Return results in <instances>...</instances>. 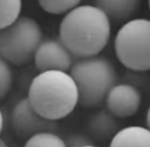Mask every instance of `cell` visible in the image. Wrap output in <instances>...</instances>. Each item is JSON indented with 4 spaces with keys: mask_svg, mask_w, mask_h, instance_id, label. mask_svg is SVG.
<instances>
[{
    "mask_svg": "<svg viewBox=\"0 0 150 147\" xmlns=\"http://www.w3.org/2000/svg\"><path fill=\"white\" fill-rule=\"evenodd\" d=\"M111 21L96 5H77L65 13L59 27V40L72 56H98L108 44Z\"/></svg>",
    "mask_w": 150,
    "mask_h": 147,
    "instance_id": "6da1fadb",
    "label": "cell"
},
{
    "mask_svg": "<svg viewBox=\"0 0 150 147\" xmlns=\"http://www.w3.org/2000/svg\"><path fill=\"white\" fill-rule=\"evenodd\" d=\"M28 100L40 116L50 120L63 119L78 105V91L68 72H39L30 83Z\"/></svg>",
    "mask_w": 150,
    "mask_h": 147,
    "instance_id": "7a4b0ae2",
    "label": "cell"
},
{
    "mask_svg": "<svg viewBox=\"0 0 150 147\" xmlns=\"http://www.w3.org/2000/svg\"><path fill=\"white\" fill-rule=\"evenodd\" d=\"M69 71L77 87L78 104L86 108L100 105L117 78L112 63L97 56L72 64Z\"/></svg>",
    "mask_w": 150,
    "mask_h": 147,
    "instance_id": "3957f363",
    "label": "cell"
},
{
    "mask_svg": "<svg viewBox=\"0 0 150 147\" xmlns=\"http://www.w3.org/2000/svg\"><path fill=\"white\" fill-rule=\"evenodd\" d=\"M118 61L129 70L146 72L150 69V21L131 19L125 22L114 39Z\"/></svg>",
    "mask_w": 150,
    "mask_h": 147,
    "instance_id": "277c9868",
    "label": "cell"
},
{
    "mask_svg": "<svg viewBox=\"0 0 150 147\" xmlns=\"http://www.w3.org/2000/svg\"><path fill=\"white\" fill-rule=\"evenodd\" d=\"M42 40V29L33 18L20 16L13 24L0 29V57L15 66H24L33 60Z\"/></svg>",
    "mask_w": 150,
    "mask_h": 147,
    "instance_id": "5b68a950",
    "label": "cell"
},
{
    "mask_svg": "<svg viewBox=\"0 0 150 147\" xmlns=\"http://www.w3.org/2000/svg\"><path fill=\"white\" fill-rule=\"evenodd\" d=\"M11 124L17 136L25 140L38 133L52 132L57 128V121L40 116L33 109L27 97L20 100L13 107Z\"/></svg>",
    "mask_w": 150,
    "mask_h": 147,
    "instance_id": "8992f818",
    "label": "cell"
},
{
    "mask_svg": "<svg viewBox=\"0 0 150 147\" xmlns=\"http://www.w3.org/2000/svg\"><path fill=\"white\" fill-rule=\"evenodd\" d=\"M33 61L39 72L52 70L68 72L73 64L72 54L59 39L41 40L34 53Z\"/></svg>",
    "mask_w": 150,
    "mask_h": 147,
    "instance_id": "52a82bcc",
    "label": "cell"
},
{
    "mask_svg": "<svg viewBox=\"0 0 150 147\" xmlns=\"http://www.w3.org/2000/svg\"><path fill=\"white\" fill-rule=\"evenodd\" d=\"M107 110L117 118L134 116L142 104V95L133 85H114L105 97Z\"/></svg>",
    "mask_w": 150,
    "mask_h": 147,
    "instance_id": "ba28073f",
    "label": "cell"
},
{
    "mask_svg": "<svg viewBox=\"0 0 150 147\" xmlns=\"http://www.w3.org/2000/svg\"><path fill=\"white\" fill-rule=\"evenodd\" d=\"M141 0H95V5L110 21L127 22L138 11Z\"/></svg>",
    "mask_w": 150,
    "mask_h": 147,
    "instance_id": "9c48e42d",
    "label": "cell"
},
{
    "mask_svg": "<svg viewBox=\"0 0 150 147\" xmlns=\"http://www.w3.org/2000/svg\"><path fill=\"white\" fill-rule=\"evenodd\" d=\"M109 147H150V131L139 126L118 130L111 138Z\"/></svg>",
    "mask_w": 150,
    "mask_h": 147,
    "instance_id": "30bf717a",
    "label": "cell"
},
{
    "mask_svg": "<svg viewBox=\"0 0 150 147\" xmlns=\"http://www.w3.org/2000/svg\"><path fill=\"white\" fill-rule=\"evenodd\" d=\"M116 118L108 110H101L96 113L88 122V130L92 136L98 141L111 139L119 130Z\"/></svg>",
    "mask_w": 150,
    "mask_h": 147,
    "instance_id": "8fae6325",
    "label": "cell"
},
{
    "mask_svg": "<svg viewBox=\"0 0 150 147\" xmlns=\"http://www.w3.org/2000/svg\"><path fill=\"white\" fill-rule=\"evenodd\" d=\"M23 0H0V29L13 24L21 16Z\"/></svg>",
    "mask_w": 150,
    "mask_h": 147,
    "instance_id": "7c38bea8",
    "label": "cell"
},
{
    "mask_svg": "<svg viewBox=\"0 0 150 147\" xmlns=\"http://www.w3.org/2000/svg\"><path fill=\"white\" fill-rule=\"evenodd\" d=\"M24 147H67L65 140L52 132H41L31 136Z\"/></svg>",
    "mask_w": 150,
    "mask_h": 147,
    "instance_id": "4fadbf2b",
    "label": "cell"
},
{
    "mask_svg": "<svg viewBox=\"0 0 150 147\" xmlns=\"http://www.w3.org/2000/svg\"><path fill=\"white\" fill-rule=\"evenodd\" d=\"M42 11L50 15H65L80 4L81 0H37Z\"/></svg>",
    "mask_w": 150,
    "mask_h": 147,
    "instance_id": "5bb4252c",
    "label": "cell"
},
{
    "mask_svg": "<svg viewBox=\"0 0 150 147\" xmlns=\"http://www.w3.org/2000/svg\"><path fill=\"white\" fill-rule=\"evenodd\" d=\"M13 85V72L8 63L0 57V101L9 93Z\"/></svg>",
    "mask_w": 150,
    "mask_h": 147,
    "instance_id": "9a60e30c",
    "label": "cell"
},
{
    "mask_svg": "<svg viewBox=\"0 0 150 147\" xmlns=\"http://www.w3.org/2000/svg\"><path fill=\"white\" fill-rule=\"evenodd\" d=\"M2 129H3V114L1 109H0V134L2 132Z\"/></svg>",
    "mask_w": 150,
    "mask_h": 147,
    "instance_id": "2e32d148",
    "label": "cell"
},
{
    "mask_svg": "<svg viewBox=\"0 0 150 147\" xmlns=\"http://www.w3.org/2000/svg\"><path fill=\"white\" fill-rule=\"evenodd\" d=\"M0 147H8V145L6 144V142L1 138H0Z\"/></svg>",
    "mask_w": 150,
    "mask_h": 147,
    "instance_id": "e0dca14e",
    "label": "cell"
},
{
    "mask_svg": "<svg viewBox=\"0 0 150 147\" xmlns=\"http://www.w3.org/2000/svg\"><path fill=\"white\" fill-rule=\"evenodd\" d=\"M79 147H98V146H94L92 144H88V145H82V146H79Z\"/></svg>",
    "mask_w": 150,
    "mask_h": 147,
    "instance_id": "ac0fdd59",
    "label": "cell"
}]
</instances>
